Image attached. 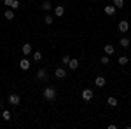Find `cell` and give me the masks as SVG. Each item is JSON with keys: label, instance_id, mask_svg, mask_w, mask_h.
<instances>
[{"label": "cell", "instance_id": "25", "mask_svg": "<svg viewBox=\"0 0 131 129\" xmlns=\"http://www.w3.org/2000/svg\"><path fill=\"white\" fill-rule=\"evenodd\" d=\"M100 61H101V65H108V63H110V60H108V56H107V54H105Z\"/></svg>", "mask_w": 131, "mask_h": 129}, {"label": "cell", "instance_id": "20", "mask_svg": "<svg viewBox=\"0 0 131 129\" xmlns=\"http://www.w3.org/2000/svg\"><path fill=\"white\" fill-rule=\"evenodd\" d=\"M4 16H5V19L12 21V19H14V10H5V14H4Z\"/></svg>", "mask_w": 131, "mask_h": 129}, {"label": "cell", "instance_id": "13", "mask_svg": "<svg viewBox=\"0 0 131 129\" xmlns=\"http://www.w3.org/2000/svg\"><path fill=\"white\" fill-rule=\"evenodd\" d=\"M107 103H108V107H112V108L119 105V101H117V98H114V96H110V98L107 99Z\"/></svg>", "mask_w": 131, "mask_h": 129}, {"label": "cell", "instance_id": "17", "mask_svg": "<svg viewBox=\"0 0 131 129\" xmlns=\"http://www.w3.org/2000/svg\"><path fill=\"white\" fill-rule=\"evenodd\" d=\"M2 119H4V120H10V119H12V115H10L9 110H4V112H2Z\"/></svg>", "mask_w": 131, "mask_h": 129}, {"label": "cell", "instance_id": "23", "mask_svg": "<svg viewBox=\"0 0 131 129\" xmlns=\"http://www.w3.org/2000/svg\"><path fill=\"white\" fill-rule=\"evenodd\" d=\"M18 7H19V0H12V5H10V9H12V10H16Z\"/></svg>", "mask_w": 131, "mask_h": 129}, {"label": "cell", "instance_id": "15", "mask_svg": "<svg viewBox=\"0 0 131 129\" xmlns=\"http://www.w3.org/2000/svg\"><path fill=\"white\" fill-rule=\"evenodd\" d=\"M119 44H121V47L126 49V47H129V39H128V37H122V39L119 40Z\"/></svg>", "mask_w": 131, "mask_h": 129}, {"label": "cell", "instance_id": "9", "mask_svg": "<svg viewBox=\"0 0 131 129\" xmlns=\"http://www.w3.org/2000/svg\"><path fill=\"white\" fill-rule=\"evenodd\" d=\"M37 79L39 80H47V72L44 68H40L39 72H37Z\"/></svg>", "mask_w": 131, "mask_h": 129}, {"label": "cell", "instance_id": "24", "mask_svg": "<svg viewBox=\"0 0 131 129\" xmlns=\"http://www.w3.org/2000/svg\"><path fill=\"white\" fill-rule=\"evenodd\" d=\"M61 63L68 66V63H70V56H63V58H61Z\"/></svg>", "mask_w": 131, "mask_h": 129}, {"label": "cell", "instance_id": "26", "mask_svg": "<svg viewBox=\"0 0 131 129\" xmlns=\"http://www.w3.org/2000/svg\"><path fill=\"white\" fill-rule=\"evenodd\" d=\"M4 4H5L7 7H10V5H12V0H4Z\"/></svg>", "mask_w": 131, "mask_h": 129}, {"label": "cell", "instance_id": "22", "mask_svg": "<svg viewBox=\"0 0 131 129\" xmlns=\"http://www.w3.org/2000/svg\"><path fill=\"white\" fill-rule=\"evenodd\" d=\"M33 60H35V61H40V60H42V52H40V51L33 52Z\"/></svg>", "mask_w": 131, "mask_h": 129}, {"label": "cell", "instance_id": "10", "mask_svg": "<svg viewBox=\"0 0 131 129\" xmlns=\"http://www.w3.org/2000/svg\"><path fill=\"white\" fill-rule=\"evenodd\" d=\"M19 68L21 70H30V61L26 60V58H25V60H21L19 61Z\"/></svg>", "mask_w": 131, "mask_h": 129}, {"label": "cell", "instance_id": "3", "mask_svg": "<svg viewBox=\"0 0 131 129\" xmlns=\"http://www.w3.org/2000/svg\"><path fill=\"white\" fill-rule=\"evenodd\" d=\"M7 101H9L10 105L18 107V105L21 103V98H19V94H16V92H14V94H10V96H9V99H7Z\"/></svg>", "mask_w": 131, "mask_h": 129}, {"label": "cell", "instance_id": "2", "mask_svg": "<svg viewBox=\"0 0 131 129\" xmlns=\"http://www.w3.org/2000/svg\"><path fill=\"white\" fill-rule=\"evenodd\" d=\"M81 96H82V99H84V101H91V99H93V96H94V92H93V89H84Z\"/></svg>", "mask_w": 131, "mask_h": 129}, {"label": "cell", "instance_id": "1", "mask_svg": "<svg viewBox=\"0 0 131 129\" xmlns=\"http://www.w3.org/2000/svg\"><path fill=\"white\" fill-rule=\"evenodd\" d=\"M56 94H58V92H56L54 87H46V89H44V98L47 99V101H52V99L56 98Z\"/></svg>", "mask_w": 131, "mask_h": 129}, {"label": "cell", "instance_id": "5", "mask_svg": "<svg viewBox=\"0 0 131 129\" xmlns=\"http://www.w3.org/2000/svg\"><path fill=\"white\" fill-rule=\"evenodd\" d=\"M54 75H56V79H65L67 77V70L65 68H56V72H54Z\"/></svg>", "mask_w": 131, "mask_h": 129}, {"label": "cell", "instance_id": "19", "mask_svg": "<svg viewBox=\"0 0 131 129\" xmlns=\"http://www.w3.org/2000/svg\"><path fill=\"white\" fill-rule=\"evenodd\" d=\"M114 7L115 9H122L124 7V0H114Z\"/></svg>", "mask_w": 131, "mask_h": 129}, {"label": "cell", "instance_id": "14", "mask_svg": "<svg viewBox=\"0 0 131 129\" xmlns=\"http://www.w3.org/2000/svg\"><path fill=\"white\" fill-rule=\"evenodd\" d=\"M51 9H52V4H51L49 0L42 2V10H46V12H47V10H51Z\"/></svg>", "mask_w": 131, "mask_h": 129}, {"label": "cell", "instance_id": "18", "mask_svg": "<svg viewBox=\"0 0 131 129\" xmlns=\"http://www.w3.org/2000/svg\"><path fill=\"white\" fill-rule=\"evenodd\" d=\"M128 61H129V58H128V56H121V58H119V61H117V63H119V65H121V66H124V65H128Z\"/></svg>", "mask_w": 131, "mask_h": 129}, {"label": "cell", "instance_id": "16", "mask_svg": "<svg viewBox=\"0 0 131 129\" xmlns=\"http://www.w3.org/2000/svg\"><path fill=\"white\" fill-rule=\"evenodd\" d=\"M68 66H70V70H77L79 68V60H70Z\"/></svg>", "mask_w": 131, "mask_h": 129}, {"label": "cell", "instance_id": "21", "mask_svg": "<svg viewBox=\"0 0 131 129\" xmlns=\"http://www.w3.org/2000/svg\"><path fill=\"white\" fill-rule=\"evenodd\" d=\"M52 21H54V18H52L51 14H47V16L44 18V23H46V25H52Z\"/></svg>", "mask_w": 131, "mask_h": 129}, {"label": "cell", "instance_id": "7", "mask_svg": "<svg viewBox=\"0 0 131 129\" xmlns=\"http://www.w3.org/2000/svg\"><path fill=\"white\" fill-rule=\"evenodd\" d=\"M103 51H105V54H107V56H112V54L115 52V47H114L112 44H107V45L103 47Z\"/></svg>", "mask_w": 131, "mask_h": 129}, {"label": "cell", "instance_id": "4", "mask_svg": "<svg viewBox=\"0 0 131 129\" xmlns=\"http://www.w3.org/2000/svg\"><path fill=\"white\" fill-rule=\"evenodd\" d=\"M117 28H119L121 33H128V30H129V23H128L126 19H122L121 23H119V26H117Z\"/></svg>", "mask_w": 131, "mask_h": 129}, {"label": "cell", "instance_id": "6", "mask_svg": "<svg viewBox=\"0 0 131 129\" xmlns=\"http://www.w3.org/2000/svg\"><path fill=\"white\" fill-rule=\"evenodd\" d=\"M94 84H96V87H103V86L107 84V80H105L103 75H98V77L94 79Z\"/></svg>", "mask_w": 131, "mask_h": 129}, {"label": "cell", "instance_id": "8", "mask_svg": "<svg viewBox=\"0 0 131 129\" xmlns=\"http://www.w3.org/2000/svg\"><path fill=\"white\" fill-rule=\"evenodd\" d=\"M63 14H65V7H63V5H56V7H54V16L61 18Z\"/></svg>", "mask_w": 131, "mask_h": 129}, {"label": "cell", "instance_id": "11", "mask_svg": "<svg viewBox=\"0 0 131 129\" xmlns=\"http://www.w3.org/2000/svg\"><path fill=\"white\" fill-rule=\"evenodd\" d=\"M21 51H23V54H26V56H28V54L31 52V44H28V42H26V44H23Z\"/></svg>", "mask_w": 131, "mask_h": 129}, {"label": "cell", "instance_id": "12", "mask_svg": "<svg viewBox=\"0 0 131 129\" xmlns=\"http://www.w3.org/2000/svg\"><path fill=\"white\" fill-rule=\"evenodd\" d=\"M115 7H114V5H105V14H108V16H114V14H115Z\"/></svg>", "mask_w": 131, "mask_h": 129}]
</instances>
